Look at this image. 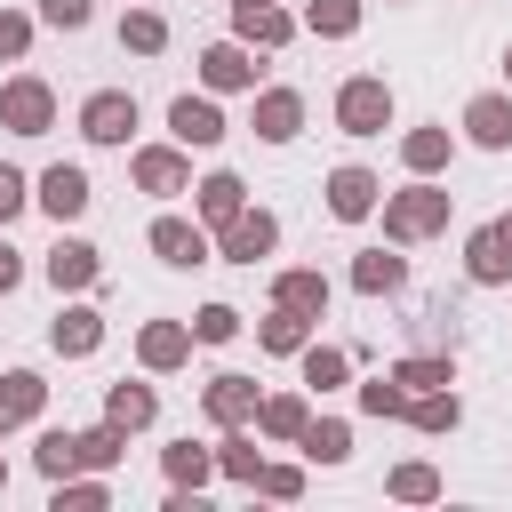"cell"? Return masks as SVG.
<instances>
[{
    "instance_id": "1",
    "label": "cell",
    "mask_w": 512,
    "mask_h": 512,
    "mask_svg": "<svg viewBox=\"0 0 512 512\" xmlns=\"http://www.w3.org/2000/svg\"><path fill=\"white\" fill-rule=\"evenodd\" d=\"M48 112H56V104H48V88H40V80H8V88H0V120H8L16 136H40V128H48Z\"/></svg>"
},
{
    "instance_id": "2",
    "label": "cell",
    "mask_w": 512,
    "mask_h": 512,
    "mask_svg": "<svg viewBox=\"0 0 512 512\" xmlns=\"http://www.w3.org/2000/svg\"><path fill=\"white\" fill-rule=\"evenodd\" d=\"M336 112H344L352 136H376V128L392 120V96H384V80H352V88L336 96Z\"/></svg>"
},
{
    "instance_id": "3",
    "label": "cell",
    "mask_w": 512,
    "mask_h": 512,
    "mask_svg": "<svg viewBox=\"0 0 512 512\" xmlns=\"http://www.w3.org/2000/svg\"><path fill=\"white\" fill-rule=\"evenodd\" d=\"M80 128H88L96 144H128V128H136V96H120V88H104V96H88V112H80Z\"/></svg>"
},
{
    "instance_id": "4",
    "label": "cell",
    "mask_w": 512,
    "mask_h": 512,
    "mask_svg": "<svg viewBox=\"0 0 512 512\" xmlns=\"http://www.w3.org/2000/svg\"><path fill=\"white\" fill-rule=\"evenodd\" d=\"M440 216H448V192H400V200L384 208V224H392L400 240H416V232H432Z\"/></svg>"
},
{
    "instance_id": "5",
    "label": "cell",
    "mask_w": 512,
    "mask_h": 512,
    "mask_svg": "<svg viewBox=\"0 0 512 512\" xmlns=\"http://www.w3.org/2000/svg\"><path fill=\"white\" fill-rule=\"evenodd\" d=\"M152 248H160L168 264H208V240H200V224H184V216H160V224H152Z\"/></svg>"
},
{
    "instance_id": "6",
    "label": "cell",
    "mask_w": 512,
    "mask_h": 512,
    "mask_svg": "<svg viewBox=\"0 0 512 512\" xmlns=\"http://www.w3.org/2000/svg\"><path fill=\"white\" fill-rule=\"evenodd\" d=\"M40 200H48V216H80L88 208V176L80 168H48L40 176Z\"/></svg>"
},
{
    "instance_id": "7",
    "label": "cell",
    "mask_w": 512,
    "mask_h": 512,
    "mask_svg": "<svg viewBox=\"0 0 512 512\" xmlns=\"http://www.w3.org/2000/svg\"><path fill=\"white\" fill-rule=\"evenodd\" d=\"M328 208H336V216H368V208H376V176L336 168V176H328Z\"/></svg>"
},
{
    "instance_id": "8",
    "label": "cell",
    "mask_w": 512,
    "mask_h": 512,
    "mask_svg": "<svg viewBox=\"0 0 512 512\" xmlns=\"http://www.w3.org/2000/svg\"><path fill=\"white\" fill-rule=\"evenodd\" d=\"M296 120H304V104H296L288 88H272V96L256 104V136H272V144H288V136H296Z\"/></svg>"
},
{
    "instance_id": "9",
    "label": "cell",
    "mask_w": 512,
    "mask_h": 512,
    "mask_svg": "<svg viewBox=\"0 0 512 512\" xmlns=\"http://www.w3.org/2000/svg\"><path fill=\"white\" fill-rule=\"evenodd\" d=\"M168 128H176L184 144H216V136H224V120H216V104H192V96H176V112H168Z\"/></svg>"
},
{
    "instance_id": "10",
    "label": "cell",
    "mask_w": 512,
    "mask_h": 512,
    "mask_svg": "<svg viewBox=\"0 0 512 512\" xmlns=\"http://www.w3.org/2000/svg\"><path fill=\"white\" fill-rule=\"evenodd\" d=\"M272 248V216L256 208V216H232V232H224V256H240V264H256Z\"/></svg>"
},
{
    "instance_id": "11",
    "label": "cell",
    "mask_w": 512,
    "mask_h": 512,
    "mask_svg": "<svg viewBox=\"0 0 512 512\" xmlns=\"http://www.w3.org/2000/svg\"><path fill=\"white\" fill-rule=\"evenodd\" d=\"M48 280H56V288H88V280H96V248H80V240H56V256H48Z\"/></svg>"
},
{
    "instance_id": "12",
    "label": "cell",
    "mask_w": 512,
    "mask_h": 512,
    "mask_svg": "<svg viewBox=\"0 0 512 512\" xmlns=\"http://www.w3.org/2000/svg\"><path fill=\"white\" fill-rule=\"evenodd\" d=\"M248 408H256V384H248V376H216V384H208V416H224V424H240Z\"/></svg>"
},
{
    "instance_id": "13",
    "label": "cell",
    "mask_w": 512,
    "mask_h": 512,
    "mask_svg": "<svg viewBox=\"0 0 512 512\" xmlns=\"http://www.w3.org/2000/svg\"><path fill=\"white\" fill-rule=\"evenodd\" d=\"M464 120H472V136H480V144H512V104H504V96H480Z\"/></svg>"
},
{
    "instance_id": "14",
    "label": "cell",
    "mask_w": 512,
    "mask_h": 512,
    "mask_svg": "<svg viewBox=\"0 0 512 512\" xmlns=\"http://www.w3.org/2000/svg\"><path fill=\"white\" fill-rule=\"evenodd\" d=\"M136 176H144V192H184V160L176 152H144Z\"/></svg>"
},
{
    "instance_id": "15",
    "label": "cell",
    "mask_w": 512,
    "mask_h": 512,
    "mask_svg": "<svg viewBox=\"0 0 512 512\" xmlns=\"http://www.w3.org/2000/svg\"><path fill=\"white\" fill-rule=\"evenodd\" d=\"M112 424H120V432L152 424V392H144V384H112Z\"/></svg>"
},
{
    "instance_id": "16",
    "label": "cell",
    "mask_w": 512,
    "mask_h": 512,
    "mask_svg": "<svg viewBox=\"0 0 512 512\" xmlns=\"http://www.w3.org/2000/svg\"><path fill=\"white\" fill-rule=\"evenodd\" d=\"M200 208H208L216 224H232V216H240V176H208V184H200Z\"/></svg>"
},
{
    "instance_id": "17",
    "label": "cell",
    "mask_w": 512,
    "mask_h": 512,
    "mask_svg": "<svg viewBox=\"0 0 512 512\" xmlns=\"http://www.w3.org/2000/svg\"><path fill=\"white\" fill-rule=\"evenodd\" d=\"M504 264H512L504 232H480V240H472V280H504Z\"/></svg>"
},
{
    "instance_id": "18",
    "label": "cell",
    "mask_w": 512,
    "mask_h": 512,
    "mask_svg": "<svg viewBox=\"0 0 512 512\" xmlns=\"http://www.w3.org/2000/svg\"><path fill=\"white\" fill-rule=\"evenodd\" d=\"M280 304H288V312H320V304H328L320 272H288V280H280Z\"/></svg>"
},
{
    "instance_id": "19",
    "label": "cell",
    "mask_w": 512,
    "mask_h": 512,
    "mask_svg": "<svg viewBox=\"0 0 512 512\" xmlns=\"http://www.w3.org/2000/svg\"><path fill=\"white\" fill-rule=\"evenodd\" d=\"M96 336H104L96 312H64V320H56V352H96Z\"/></svg>"
},
{
    "instance_id": "20",
    "label": "cell",
    "mask_w": 512,
    "mask_h": 512,
    "mask_svg": "<svg viewBox=\"0 0 512 512\" xmlns=\"http://www.w3.org/2000/svg\"><path fill=\"white\" fill-rule=\"evenodd\" d=\"M0 408H8V416H32V408H40V376H24V368L0 376Z\"/></svg>"
},
{
    "instance_id": "21",
    "label": "cell",
    "mask_w": 512,
    "mask_h": 512,
    "mask_svg": "<svg viewBox=\"0 0 512 512\" xmlns=\"http://www.w3.org/2000/svg\"><path fill=\"white\" fill-rule=\"evenodd\" d=\"M72 464H80V440H72V432H48V440H40V472H48V480H64Z\"/></svg>"
},
{
    "instance_id": "22",
    "label": "cell",
    "mask_w": 512,
    "mask_h": 512,
    "mask_svg": "<svg viewBox=\"0 0 512 512\" xmlns=\"http://www.w3.org/2000/svg\"><path fill=\"white\" fill-rule=\"evenodd\" d=\"M240 32H248V40H288V16H280V8H248V0H240Z\"/></svg>"
},
{
    "instance_id": "23",
    "label": "cell",
    "mask_w": 512,
    "mask_h": 512,
    "mask_svg": "<svg viewBox=\"0 0 512 512\" xmlns=\"http://www.w3.org/2000/svg\"><path fill=\"white\" fill-rule=\"evenodd\" d=\"M208 80L216 88H248V56L240 48H208Z\"/></svg>"
},
{
    "instance_id": "24",
    "label": "cell",
    "mask_w": 512,
    "mask_h": 512,
    "mask_svg": "<svg viewBox=\"0 0 512 512\" xmlns=\"http://www.w3.org/2000/svg\"><path fill=\"white\" fill-rule=\"evenodd\" d=\"M144 360L152 368H176L184 360V328H144Z\"/></svg>"
},
{
    "instance_id": "25",
    "label": "cell",
    "mask_w": 512,
    "mask_h": 512,
    "mask_svg": "<svg viewBox=\"0 0 512 512\" xmlns=\"http://www.w3.org/2000/svg\"><path fill=\"white\" fill-rule=\"evenodd\" d=\"M352 280H360L368 296H376V288H400V256H360V272H352Z\"/></svg>"
},
{
    "instance_id": "26",
    "label": "cell",
    "mask_w": 512,
    "mask_h": 512,
    "mask_svg": "<svg viewBox=\"0 0 512 512\" xmlns=\"http://www.w3.org/2000/svg\"><path fill=\"white\" fill-rule=\"evenodd\" d=\"M168 480H192V488H200V480H208V448H192V440L168 448Z\"/></svg>"
},
{
    "instance_id": "27",
    "label": "cell",
    "mask_w": 512,
    "mask_h": 512,
    "mask_svg": "<svg viewBox=\"0 0 512 512\" xmlns=\"http://www.w3.org/2000/svg\"><path fill=\"white\" fill-rule=\"evenodd\" d=\"M440 160H448V136H440V128L408 136V168H440Z\"/></svg>"
},
{
    "instance_id": "28",
    "label": "cell",
    "mask_w": 512,
    "mask_h": 512,
    "mask_svg": "<svg viewBox=\"0 0 512 512\" xmlns=\"http://www.w3.org/2000/svg\"><path fill=\"white\" fill-rule=\"evenodd\" d=\"M264 344H272V352H296V344H304V320L280 304V320H264Z\"/></svg>"
},
{
    "instance_id": "29",
    "label": "cell",
    "mask_w": 512,
    "mask_h": 512,
    "mask_svg": "<svg viewBox=\"0 0 512 512\" xmlns=\"http://www.w3.org/2000/svg\"><path fill=\"white\" fill-rule=\"evenodd\" d=\"M416 424H424V432H448V424H456V392H448V400L424 392V400H416Z\"/></svg>"
},
{
    "instance_id": "30",
    "label": "cell",
    "mask_w": 512,
    "mask_h": 512,
    "mask_svg": "<svg viewBox=\"0 0 512 512\" xmlns=\"http://www.w3.org/2000/svg\"><path fill=\"white\" fill-rule=\"evenodd\" d=\"M304 448H312L320 464H336V456H344L352 440H344V424H312V432H304Z\"/></svg>"
},
{
    "instance_id": "31",
    "label": "cell",
    "mask_w": 512,
    "mask_h": 512,
    "mask_svg": "<svg viewBox=\"0 0 512 512\" xmlns=\"http://www.w3.org/2000/svg\"><path fill=\"white\" fill-rule=\"evenodd\" d=\"M400 384H416V392H440V384H448V360H408V368H400Z\"/></svg>"
},
{
    "instance_id": "32",
    "label": "cell",
    "mask_w": 512,
    "mask_h": 512,
    "mask_svg": "<svg viewBox=\"0 0 512 512\" xmlns=\"http://www.w3.org/2000/svg\"><path fill=\"white\" fill-rule=\"evenodd\" d=\"M224 472H232V480H264V464H256L248 440H224Z\"/></svg>"
},
{
    "instance_id": "33",
    "label": "cell",
    "mask_w": 512,
    "mask_h": 512,
    "mask_svg": "<svg viewBox=\"0 0 512 512\" xmlns=\"http://www.w3.org/2000/svg\"><path fill=\"white\" fill-rule=\"evenodd\" d=\"M312 24H320V32H352V24H360V8H352V0H320V8H312Z\"/></svg>"
},
{
    "instance_id": "34",
    "label": "cell",
    "mask_w": 512,
    "mask_h": 512,
    "mask_svg": "<svg viewBox=\"0 0 512 512\" xmlns=\"http://www.w3.org/2000/svg\"><path fill=\"white\" fill-rule=\"evenodd\" d=\"M120 40H128V48H160V16H144V8H136V16L120 24Z\"/></svg>"
},
{
    "instance_id": "35",
    "label": "cell",
    "mask_w": 512,
    "mask_h": 512,
    "mask_svg": "<svg viewBox=\"0 0 512 512\" xmlns=\"http://www.w3.org/2000/svg\"><path fill=\"white\" fill-rule=\"evenodd\" d=\"M264 432H304V400H272L264 408Z\"/></svg>"
},
{
    "instance_id": "36",
    "label": "cell",
    "mask_w": 512,
    "mask_h": 512,
    "mask_svg": "<svg viewBox=\"0 0 512 512\" xmlns=\"http://www.w3.org/2000/svg\"><path fill=\"white\" fill-rule=\"evenodd\" d=\"M112 456H120V424H112V432H88V440H80V464H112Z\"/></svg>"
},
{
    "instance_id": "37",
    "label": "cell",
    "mask_w": 512,
    "mask_h": 512,
    "mask_svg": "<svg viewBox=\"0 0 512 512\" xmlns=\"http://www.w3.org/2000/svg\"><path fill=\"white\" fill-rule=\"evenodd\" d=\"M232 328H240V312H224V304H208V312H200V336H208V344H224Z\"/></svg>"
},
{
    "instance_id": "38",
    "label": "cell",
    "mask_w": 512,
    "mask_h": 512,
    "mask_svg": "<svg viewBox=\"0 0 512 512\" xmlns=\"http://www.w3.org/2000/svg\"><path fill=\"white\" fill-rule=\"evenodd\" d=\"M304 376H312V384H336V376H344V352H312Z\"/></svg>"
},
{
    "instance_id": "39",
    "label": "cell",
    "mask_w": 512,
    "mask_h": 512,
    "mask_svg": "<svg viewBox=\"0 0 512 512\" xmlns=\"http://www.w3.org/2000/svg\"><path fill=\"white\" fill-rule=\"evenodd\" d=\"M360 408H376V416H384V408H408V400H400V376H392V384H368Z\"/></svg>"
},
{
    "instance_id": "40",
    "label": "cell",
    "mask_w": 512,
    "mask_h": 512,
    "mask_svg": "<svg viewBox=\"0 0 512 512\" xmlns=\"http://www.w3.org/2000/svg\"><path fill=\"white\" fill-rule=\"evenodd\" d=\"M392 488H400V496H432V488H440V480H432V472H424V464H408V472H392Z\"/></svg>"
},
{
    "instance_id": "41",
    "label": "cell",
    "mask_w": 512,
    "mask_h": 512,
    "mask_svg": "<svg viewBox=\"0 0 512 512\" xmlns=\"http://www.w3.org/2000/svg\"><path fill=\"white\" fill-rule=\"evenodd\" d=\"M48 24H88V0H40Z\"/></svg>"
},
{
    "instance_id": "42",
    "label": "cell",
    "mask_w": 512,
    "mask_h": 512,
    "mask_svg": "<svg viewBox=\"0 0 512 512\" xmlns=\"http://www.w3.org/2000/svg\"><path fill=\"white\" fill-rule=\"evenodd\" d=\"M16 208H24V176H16V168H0V216H16Z\"/></svg>"
},
{
    "instance_id": "43",
    "label": "cell",
    "mask_w": 512,
    "mask_h": 512,
    "mask_svg": "<svg viewBox=\"0 0 512 512\" xmlns=\"http://www.w3.org/2000/svg\"><path fill=\"white\" fill-rule=\"evenodd\" d=\"M24 32H32L24 16H0V56H16V48H24Z\"/></svg>"
},
{
    "instance_id": "44",
    "label": "cell",
    "mask_w": 512,
    "mask_h": 512,
    "mask_svg": "<svg viewBox=\"0 0 512 512\" xmlns=\"http://www.w3.org/2000/svg\"><path fill=\"white\" fill-rule=\"evenodd\" d=\"M16 272H24V264H16V248L0 240V288H16Z\"/></svg>"
},
{
    "instance_id": "45",
    "label": "cell",
    "mask_w": 512,
    "mask_h": 512,
    "mask_svg": "<svg viewBox=\"0 0 512 512\" xmlns=\"http://www.w3.org/2000/svg\"><path fill=\"white\" fill-rule=\"evenodd\" d=\"M496 232H504V248H512V216H504V224H496Z\"/></svg>"
},
{
    "instance_id": "46",
    "label": "cell",
    "mask_w": 512,
    "mask_h": 512,
    "mask_svg": "<svg viewBox=\"0 0 512 512\" xmlns=\"http://www.w3.org/2000/svg\"><path fill=\"white\" fill-rule=\"evenodd\" d=\"M0 424H16V416H8V408H0Z\"/></svg>"
},
{
    "instance_id": "47",
    "label": "cell",
    "mask_w": 512,
    "mask_h": 512,
    "mask_svg": "<svg viewBox=\"0 0 512 512\" xmlns=\"http://www.w3.org/2000/svg\"><path fill=\"white\" fill-rule=\"evenodd\" d=\"M248 8H264V0H248Z\"/></svg>"
},
{
    "instance_id": "48",
    "label": "cell",
    "mask_w": 512,
    "mask_h": 512,
    "mask_svg": "<svg viewBox=\"0 0 512 512\" xmlns=\"http://www.w3.org/2000/svg\"><path fill=\"white\" fill-rule=\"evenodd\" d=\"M0 480H8V472H0Z\"/></svg>"
},
{
    "instance_id": "49",
    "label": "cell",
    "mask_w": 512,
    "mask_h": 512,
    "mask_svg": "<svg viewBox=\"0 0 512 512\" xmlns=\"http://www.w3.org/2000/svg\"><path fill=\"white\" fill-rule=\"evenodd\" d=\"M504 64H512V56H504Z\"/></svg>"
}]
</instances>
